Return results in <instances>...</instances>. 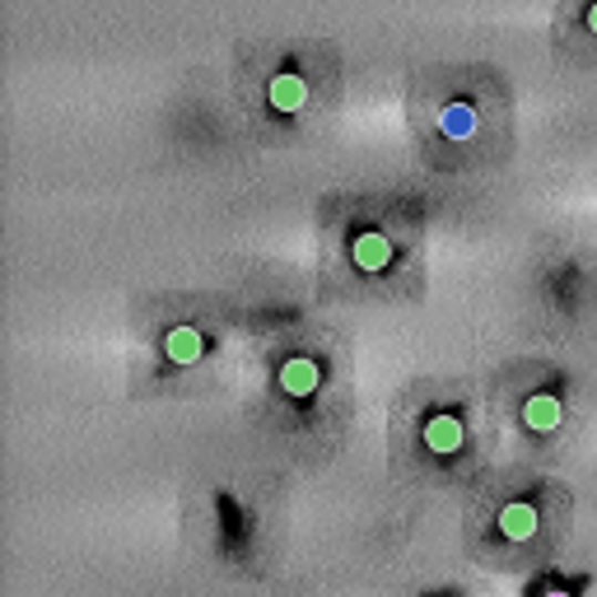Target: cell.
I'll list each match as a JSON object with an SVG mask.
<instances>
[{
  "label": "cell",
  "instance_id": "6da1fadb",
  "mask_svg": "<svg viewBox=\"0 0 597 597\" xmlns=\"http://www.w3.org/2000/svg\"><path fill=\"white\" fill-rule=\"evenodd\" d=\"M462 444H467V430H462V415L453 411H434L425 420V449L439 453V457H453Z\"/></svg>",
  "mask_w": 597,
  "mask_h": 597
},
{
  "label": "cell",
  "instance_id": "7a4b0ae2",
  "mask_svg": "<svg viewBox=\"0 0 597 597\" xmlns=\"http://www.w3.org/2000/svg\"><path fill=\"white\" fill-rule=\"evenodd\" d=\"M560 420H565L560 392H533V397H523V425L533 430V434L560 430Z\"/></svg>",
  "mask_w": 597,
  "mask_h": 597
},
{
  "label": "cell",
  "instance_id": "3957f363",
  "mask_svg": "<svg viewBox=\"0 0 597 597\" xmlns=\"http://www.w3.org/2000/svg\"><path fill=\"white\" fill-rule=\"evenodd\" d=\"M350 257H356L360 271L379 276V271L392 267V243H388V234H379V229H364V234H356V243H350Z\"/></svg>",
  "mask_w": 597,
  "mask_h": 597
},
{
  "label": "cell",
  "instance_id": "277c9868",
  "mask_svg": "<svg viewBox=\"0 0 597 597\" xmlns=\"http://www.w3.org/2000/svg\"><path fill=\"white\" fill-rule=\"evenodd\" d=\"M318 383H322V369L308 356H295V360L280 364V388H285V397H295V402H299V397H313Z\"/></svg>",
  "mask_w": 597,
  "mask_h": 597
},
{
  "label": "cell",
  "instance_id": "5b68a950",
  "mask_svg": "<svg viewBox=\"0 0 597 597\" xmlns=\"http://www.w3.org/2000/svg\"><path fill=\"white\" fill-rule=\"evenodd\" d=\"M267 103L276 107V113H299V107L308 103V84H303V75H295V71H280V75H271Z\"/></svg>",
  "mask_w": 597,
  "mask_h": 597
},
{
  "label": "cell",
  "instance_id": "8992f818",
  "mask_svg": "<svg viewBox=\"0 0 597 597\" xmlns=\"http://www.w3.org/2000/svg\"><path fill=\"white\" fill-rule=\"evenodd\" d=\"M202 350H206V337L196 327H173L164 337V356H168V364H178V369L202 360Z\"/></svg>",
  "mask_w": 597,
  "mask_h": 597
},
{
  "label": "cell",
  "instance_id": "52a82bcc",
  "mask_svg": "<svg viewBox=\"0 0 597 597\" xmlns=\"http://www.w3.org/2000/svg\"><path fill=\"white\" fill-rule=\"evenodd\" d=\"M533 533H537V508H533V504L514 500V504H504V508H500V537H508V542H527Z\"/></svg>",
  "mask_w": 597,
  "mask_h": 597
},
{
  "label": "cell",
  "instance_id": "ba28073f",
  "mask_svg": "<svg viewBox=\"0 0 597 597\" xmlns=\"http://www.w3.org/2000/svg\"><path fill=\"white\" fill-rule=\"evenodd\" d=\"M588 29L597 33V0H593V6H588Z\"/></svg>",
  "mask_w": 597,
  "mask_h": 597
}]
</instances>
